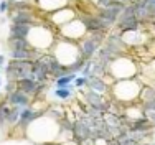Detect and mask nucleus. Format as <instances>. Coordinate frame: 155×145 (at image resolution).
<instances>
[{
	"label": "nucleus",
	"mask_w": 155,
	"mask_h": 145,
	"mask_svg": "<svg viewBox=\"0 0 155 145\" xmlns=\"http://www.w3.org/2000/svg\"><path fill=\"white\" fill-rule=\"evenodd\" d=\"M142 89V81L137 76L130 79H117L110 84V97L112 101L125 106L129 102H139V94Z\"/></svg>",
	"instance_id": "1"
},
{
	"label": "nucleus",
	"mask_w": 155,
	"mask_h": 145,
	"mask_svg": "<svg viewBox=\"0 0 155 145\" xmlns=\"http://www.w3.org/2000/svg\"><path fill=\"white\" fill-rule=\"evenodd\" d=\"M107 74L112 77L114 81H117V79H130V77H135L139 74V68H137V63L129 56V53H127V54L116 56L112 59V63L109 64Z\"/></svg>",
	"instance_id": "2"
},
{
	"label": "nucleus",
	"mask_w": 155,
	"mask_h": 145,
	"mask_svg": "<svg viewBox=\"0 0 155 145\" xmlns=\"http://www.w3.org/2000/svg\"><path fill=\"white\" fill-rule=\"evenodd\" d=\"M60 30V36L61 38H66V40H73V41H79L83 36H86L87 30L86 27L83 25V21L79 18H73L71 21H68L66 25H63Z\"/></svg>",
	"instance_id": "3"
},
{
	"label": "nucleus",
	"mask_w": 155,
	"mask_h": 145,
	"mask_svg": "<svg viewBox=\"0 0 155 145\" xmlns=\"http://www.w3.org/2000/svg\"><path fill=\"white\" fill-rule=\"evenodd\" d=\"M104 46L109 48L116 56L127 54V51L130 50L129 44L124 41L120 31H119V30H116V28H112V30H109V31H107V36H106V40H104Z\"/></svg>",
	"instance_id": "4"
},
{
	"label": "nucleus",
	"mask_w": 155,
	"mask_h": 145,
	"mask_svg": "<svg viewBox=\"0 0 155 145\" xmlns=\"http://www.w3.org/2000/svg\"><path fill=\"white\" fill-rule=\"evenodd\" d=\"M45 110H46V109H45ZM45 110H43V109H36V107H33V106L23 107V109H21V112H20L18 124H17L13 129H20V130L25 133V132H27V129L30 127V125L36 120V119L41 117L43 114H45Z\"/></svg>",
	"instance_id": "5"
},
{
	"label": "nucleus",
	"mask_w": 155,
	"mask_h": 145,
	"mask_svg": "<svg viewBox=\"0 0 155 145\" xmlns=\"http://www.w3.org/2000/svg\"><path fill=\"white\" fill-rule=\"evenodd\" d=\"M91 137V125H89V120H87V116L83 114V116L76 117L73 120V139L78 142H83L84 139H89Z\"/></svg>",
	"instance_id": "6"
},
{
	"label": "nucleus",
	"mask_w": 155,
	"mask_h": 145,
	"mask_svg": "<svg viewBox=\"0 0 155 145\" xmlns=\"http://www.w3.org/2000/svg\"><path fill=\"white\" fill-rule=\"evenodd\" d=\"M73 18H76V10L66 5V7H61V8H58V10L50 13V23H51V27L61 28L63 25L71 21Z\"/></svg>",
	"instance_id": "7"
},
{
	"label": "nucleus",
	"mask_w": 155,
	"mask_h": 145,
	"mask_svg": "<svg viewBox=\"0 0 155 145\" xmlns=\"http://www.w3.org/2000/svg\"><path fill=\"white\" fill-rule=\"evenodd\" d=\"M78 46H79V53L81 56H83L84 59H91L94 58V54L97 53V50L102 46V43H99L97 40H94L93 36H89L86 33V36H83V38L78 41Z\"/></svg>",
	"instance_id": "8"
},
{
	"label": "nucleus",
	"mask_w": 155,
	"mask_h": 145,
	"mask_svg": "<svg viewBox=\"0 0 155 145\" xmlns=\"http://www.w3.org/2000/svg\"><path fill=\"white\" fill-rule=\"evenodd\" d=\"M8 20L10 23H27V25L40 23L36 12H31V10H13V12H8Z\"/></svg>",
	"instance_id": "9"
},
{
	"label": "nucleus",
	"mask_w": 155,
	"mask_h": 145,
	"mask_svg": "<svg viewBox=\"0 0 155 145\" xmlns=\"http://www.w3.org/2000/svg\"><path fill=\"white\" fill-rule=\"evenodd\" d=\"M5 99L10 106H17V107H21V109L27 107V106H31V102H33L31 96H28L27 92H23L18 87H15L12 92H8V94H5Z\"/></svg>",
	"instance_id": "10"
},
{
	"label": "nucleus",
	"mask_w": 155,
	"mask_h": 145,
	"mask_svg": "<svg viewBox=\"0 0 155 145\" xmlns=\"http://www.w3.org/2000/svg\"><path fill=\"white\" fill-rule=\"evenodd\" d=\"M86 87L91 89V91L99 92V94H104V96H109V92H110V84L107 83V79L104 76H89Z\"/></svg>",
	"instance_id": "11"
},
{
	"label": "nucleus",
	"mask_w": 155,
	"mask_h": 145,
	"mask_svg": "<svg viewBox=\"0 0 155 145\" xmlns=\"http://www.w3.org/2000/svg\"><path fill=\"white\" fill-rule=\"evenodd\" d=\"M31 73H33V79L36 83H48L50 79V71H48L46 63L43 61V58H36L31 64Z\"/></svg>",
	"instance_id": "12"
},
{
	"label": "nucleus",
	"mask_w": 155,
	"mask_h": 145,
	"mask_svg": "<svg viewBox=\"0 0 155 145\" xmlns=\"http://www.w3.org/2000/svg\"><path fill=\"white\" fill-rule=\"evenodd\" d=\"M17 87L21 89L23 92H27L28 96H31L33 99H36L40 96V83H36L35 79L31 77H23V79H18L15 81Z\"/></svg>",
	"instance_id": "13"
},
{
	"label": "nucleus",
	"mask_w": 155,
	"mask_h": 145,
	"mask_svg": "<svg viewBox=\"0 0 155 145\" xmlns=\"http://www.w3.org/2000/svg\"><path fill=\"white\" fill-rule=\"evenodd\" d=\"M79 92H81V97L84 101V106H101V104L109 101L107 96L99 94V92L91 91V89H87V91H81L79 89Z\"/></svg>",
	"instance_id": "14"
},
{
	"label": "nucleus",
	"mask_w": 155,
	"mask_h": 145,
	"mask_svg": "<svg viewBox=\"0 0 155 145\" xmlns=\"http://www.w3.org/2000/svg\"><path fill=\"white\" fill-rule=\"evenodd\" d=\"M35 25H27V23H10L8 27V36L12 38H28L31 28Z\"/></svg>",
	"instance_id": "15"
},
{
	"label": "nucleus",
	"mask_w": 155,
	"mask_h": 145,
	"mask_svg": "<svg viewBox=\"0 0 155 145\" xmlns=\"http://www.w3.org/2000/svg\"><path fill=\"white\" fill-rule=\"evenodd\" d=\"M134 2V10H135V17L140 20L142 25H149V21L152 20L150 17V12H149V7L143 0H132Z\"/></svg>",
	"instance_id": "16"
},
{
	"label": "nucleus",
	"mask_w": 155,
	"mask_h": 145,
	"mask_svg": "<svg viewBox=\"0 0 155 145\" xmlns=\"http://www.w3.org/2000/svg\"><path fill=\"white\" fill-rule=\"evenodd\" d=\"M143 28V27H142ZM142 28H137V30H129V31H122L120 35H122L124 41L129 44V48L130 46H139V44H142L143 41V31Z\"/></svg>",
	"instance_id": "17"
},
{
	"label": "nucleus",
	"mask_w": 155,
	"mask_h": 145,
	"mask_svg": "<svg viewBox=\"0 0 155 145\" xmlns=\"http://www.w3.org/2000/svg\"><path fill=\"white\" fill-rule=\"evenodd\" d=\"M137 28H142V23H140V20L135 15L122 18V20H117V23H116V30H119L120 33L129 31V30H137Z\"/></svg>",
	"instance_id": "18"
},
{
	"label": "nucleus",
	"mask_w": 155,
	"mask_h": 145,
	"mask_svg": "<svg viewBox=\"0 0 155 145\" xmlns=\"http://www.w3.org/2000/svg\"><path fill=\"white\" fill-rule=\"evenodd\" d=\"M53 97L60 102H64V101H69V99L74 96V86H68V87H56L54 91H51Z\"/></svg>",
	"instance_id": "19"
},
{
	"label": "nucleus",
	"mask_w": 155,
	"mask_h": 145,
	"mask_svg": "<svg viewBox=\"0 0 155 145\" xmlns=\"http://www.w3.org/2000/svg\"><path fill=\"white\" fill-rule=\"evenodd\" d=\"M7 46H8V50H30V48H33L28 38H12V36H8V40H7Z\"/></svg>",
	"instance_id": "20"
},
{
	"label": "nucleus",
	"mask_w": 155,
	"mask_h": 145,
	"mask_svg": "<svg viewBox=\"0 0 155 145\" xmlns=\"http://www.w3.org/2000/svg\"><path fill=\"white\" fill-rule=\"evenodd\" d=\"M94 58H96V59H99L101 63H104V64L109 68V64L112 63V59L116 58V54H114L112 51L109 50V48H106L104 44H102V46L97 50V53L94 54Z\"/></svg>",
	"instance_id": "21"
},
{
	"label": "nucleus",
	"mask_w": 155,
	"mask_h": 145,
	"mask_svg": "<svg viewBox=\"0 0 155 145\" xmlns=\"http://www.w3.org/2000/svg\"><path fill=\"white\" fill-rule=\"evenodd\" d=\"M149 101H155V89L152 87V84H142L139 94V102H149Z\"/></svg>",
	"instance_id": "22"
},
{
	"label": "nucleus",
	"mask_w": 155,
	"mask_h": 145,
	"mask_svg": "<svg viewBox=\"0 0 155 145\" xmlns=\"http://www.w3.org/2000/svg\"><path fill=\"white\" fill-rule=\"evenodd\" d=\"M20 112H21V107L17 106H10L8 114H7V125L10 129H13L18 124V119H20Z\"/></svg>",
	"instance_id": "23"
},
{
	"label": "nucleus",
	"mask_w": 155,
	"mask_h": 145,
	"mask_svg": "<svg viewBox=\"0 0 155 145\" xmlns=\"http://www.w3.org/2000/svg\"><path fill=\"white\" fill-rule=\"evenodd\" d=\"M76 76H78L76 73L64 74V76H61V77H58V79H54V86H56V87H68V86H71Z\"/></svg>",
	"instance_id": "24"
},
{
	"label": "nucleus",
	"mask_w": 155,
	"mask_h": 145,
	"mask_svg": "<svg viewBox=\"0 0 155 145\" xmlns=\"http://www.w3.org/2000/svg\"><path fill=\"white\" fill-rule=\"evenodd\" d=\"M84 64H86V59H84L83 56L81 58H78L73 64H69V69H71V73H76V74H79L81 71H83V68H84Z\"/></svg>",
	"instance_id": "25"
},
{
	"label": "nucleus",
	"mask_w": 155,
	"mask_h": 145,
	"mask_svg": "<svg viewBox=\"0 0 155 145\" xmlns=\"http://www.w3.org/2000/svg\"><path fill=\"white\" fill-rule=\"evenodd\" d=\"M86 83H87V77L83 76V74H78V76L74 77V81H73V86H74L78 91L83 87H86Z\"/></svg>",
	"instance_id": "26"
},
{
	"label": "nucleus",
	"mask_w": 155,
	"mask_h": 145,
	"mask_svg": "<svg viewBox=\"0 0 155 145\" xmlns=\"http://www.w3.org/2000/svg\"><path fill=\"white\" fill-rule=\"evenodd\" d=\"M94 145H109V142L110 140H107V139H104V137H94Z\"/></svg>",
	"instance_id": "27"
},
{
	"label": "nucleus",
	"mask_w": 155,
	"mask_h": 145,
	"mask_svg": "<svg viewBox=\"0 0 155 145\" xmlns=\"http://www.w3.org/2000/svg\"><path fill=\"white\" fill-rule=\"evenodd\" d=\"M0 12L8 13V0H2V2H0Z\"/></svg>",
	"instance_id": "28"
},
{
	"label": "nucleus",
	"mask_w": 155,
	"mask_h": 145,
	"mask_svg": "<svg viewBox=\"0 0 155 145\" xmlns=\"http://www.w3.org/2000/svg\"><path fill=\"white\" fill-rule=\"evenodd\" d=\"M5 64H7V56L5 54H0V68H3Z\"/></svg>",
	"instance_id": "29"
},
{
	"label": "nucleus",
	"mask_w": 155,
	"mask_h": 145,
	"mask_svg": "<svg viewBox=\"0 0 155 145\" xmlns=\"http://www.w3.org/2000/svg\"><path fill=\"white\" fill-rule=\"evenodd\" d=\"M114 2H117V3H124V5H127V3H130L132 0H114Z\"/></svg>",
	"instance_id": "30"
},
{
	"label": "nucleus",
	"mask_w": 155,
	"mask_h": 145,
	"mask_svg": "<svg viewBox=\"0 0 155 145\" xmlns=\"http://www.w3.org/2000/svg\"><path fill=\"white\" fill-rule=\"evenodd\" d=\"M109 145H120V143H119V140L112 139V140H110V142H109Z\"/></svg>",
	"instance_id": "31"
},
{
	"label": "nucleus",
	"mask_w": 155,
	"mask_h": 145,
	"mask_svg": "<svg viewBox=\"0 0 155 145\" xmlns=\"http://www.w3.org/2000/svg\"><path fill=\"white\" fill-rule=\"evenodd\" d=\"M40 145H61L60 142H53V143H51V142H46V143H40Z\"/></svg>",
	"instance_id": "32"
},
{
	"label": "nucleus",
	"mask_w": 155,
	"mask_h": 145,
	"mask_svg": "<svg viewBox=\"0 0 155 145\" xmlns=\"http://www.w3.org/2000/svg\"><path fill=\"white\" fill-rule=\"evenodd\" d=\"M149 25H152V27L155 28V18H152V20H150V21H149Z\"/></svg>",
	"instance_id": "33"
},
{
	"label": "nucleus",
	"mask_w": 155,
	"mask_h": 145,
	"mask_svg": "<svg viewBox=\"0 0 155 145\" xmlns=\"http://www.w3.org/2000/svg\"><path fill=\"white\" fill-rule=\"evenodd\" d=\"M150 84H152V87L155 89V77H153V79H152V81H150Z\"/></svg>",
	"instance_id": "34"
},
{
	"label": "nucleus",
	"mask_w": 155,
	"mask_h": 145,
	"mask_svg": "<svg viewBox=\"0 0 155 145\" xmlns=\"http://www.w3.org/2000/svg\"><path fill=\"white\" fill-rule=\"evenodd\" d=\"M0 71H2V68H0ZM0 84H2V77H0Z\"/></svg>",
	"instance_id": "35"
},
{
	"label": "nucleus",
	"mask_w": 155,
	"mask_h": 145,
	"mask_svg": "<svg viewBox=\"0 0 155 145\" xmlns=\"http://www.w3.org/2000/svg\"><path fill=\"white\" fill-rule=\"evenodd\" d=\"M0 17H2V12H0Z\"/></svg>",
	"instance_id": "36"
},
{
	"label": "nucleus",
	"mask_w": 155,
	"mask_h": 145,
	"mask_svg": "<svg viewBox=\"0 0 155 145\" xmlns=\"http://www.w3.org/2000/svg\"><path fill=\"white\" fill-rule=\"evenodd\" d=\"M0 86H2V84H0Z\"/></svg>",
	"instance_id": "37"
}]
</instances>
